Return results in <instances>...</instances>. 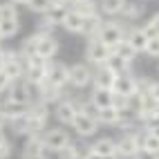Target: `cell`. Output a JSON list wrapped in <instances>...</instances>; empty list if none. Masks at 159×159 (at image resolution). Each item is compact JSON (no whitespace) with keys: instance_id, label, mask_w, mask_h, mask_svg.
I'll use <instances>...</instances> for the list:
<instances>
[{"instance_id":"6da1fadb","label":"cell","mask_w":159,"mask_h":159,"mask_svg":"<svg viewBox=\"0 0 159 159\" xmlns=\"http://www.w3.org/2000/svg\"><path fill=\"white\" fill-rule=\"evenodd\" d=\"M97 38L112 49L114 45H119L121 40H125V27L121 23H116V20H103V25L99 29Z\"/></svg>"},{"instance_id":"7a4b0ae2","label":"cell","mask_w":159,"mask_h":159,"mask_svg":"<svg viewBox=\"0 0 159 159\" xmlns=\"http://www.w3.org/2000/svg\"><path fill=\"white\" fill-rule=\"evenodd\" d=\"M72 128L79 137H92L99 130V121H97V116L90 114L88 110H79L76 116H74V121H72Z\"/></svg>"},{"instance_id":"3957f363","label":"cell","mask_w":159,"mask_h":159,"mask_svg":"<svg viewBox=\"0 0 159 159\" xmlns=\"http://www.w3.org/2000/svg\"><path fill=\"white\" fill-rule=\"evenodd\" d=\"M92 74L94 72L90 70V65H85V63H76V65L67 67V83L74 85L76 90H83V88H88L92 83Z\"/></svg>"},{"instance_id":"277c9868","label":"cell","mask_w":159,"mask_h":159,"mask_svg":"<svg viewBox=\"0 0 159 159\" xmlns=\"http://www.w3.org/2000/svg\"><path fill=\"white\" fill-rule=\"evenodd\" d=\"M40 139H43L45 148L49 152H58L61 148H65L72 139H70V134L67 130H63V128H52V130H45L43 134H40Z\"/></svg>"},{"instance_id":"5b68a950","label":"cell","mask_w":159,"mask_h":159,"mask_svg":"<svg viewBox=\"0 0 159 159\" xmlns=\"http://www.w3.org/2000/svg\"><path fill=\"white\" fill-rule=\"evenodd\" d=\"M110 52H112V49H110L108 45L101 43V40L94 36V38L88 40V45H85V58L92 63V65H103V63L108 61Z\"/></svg>"},{"instance_id":"8992f818","label":"cell","mask_w":159,"mask_h":159,"mask_svg":"<svg viewBox=\"0 0 159 159\" xmlns=\"http://www.w3.org/2000/svg\"><path fill=\"white\" fill-rule=\"evenodd\" d=\"M112 92L119 94V97H132V94H137L139 90H137V76H132L130 72L125 74H116L114 79V85H112Z\"/></svg>"},{"instance_id":"52a82bcc","label":"cell","mask_w":159,"mask_h":159,"mask_svg":"<svg viewBox=\"0 0 159 159\" xmlns=\"http://www.w3.org/2000/svg\"><path fill=\"white\" fill-rule=\"evenodd\" d=\"M67 67L70 65H65V63L49 61L47 63V83H49V85L65 88L67 85Z\"/></svg>"},{"instance_id":"ba28073f","label":"cell","mask_w":159,"mask_h":159,"mask_svg":"<svg viewBox=\"0 0 159 159\" xmlns=\"http://www.w3.org/2000/svg\"><path fill=\"white\" fill-rule=\"evenodd\" d=\"M7 92H9L7 99H11V101H16V103H23V105H31V103H34V99H31V92H29V88H27L25 79L14 81L11 85H9Z\"/></svg>"},{"instance_id":"9c48e42d","label":"cell","mask_w":159,"mask_h":159,"mask_svg":"<svg viewBox=\"0 0 159 159\" xmlns=\"http://www.w3.org/2000/svg\"><path fill=\"white\" fill-rule=\"evenodd\" d=\"M54 112H56V119L61 123H70L74 121V116H76L79 108H76V101L74 99H61L56 105H54Z\"/></svg>"},{"instance_id":"30bf717a","label":"cell","mask_w":159,"mask_h":159,"mask_svg":"<svg viewBox=\"0 0 159 159\" xmlns=\"http://www.w3.org/2000/svg\"><path fill=\"white\" fill-rule=\"evenodd\" d=\"M36 54L43 56L45 61H54V56L58 54V40L52 36V34H43V36H40V40H38Z\"/></svg>"},{"instance_id":"8fae6325","label":"cell","mask_w":159,"mask_h":159,"mask_svg":"<svg viewBox=\"0 0 159 159\" xmlns=\"http://www.w3.org/2000/svg\"><path fill=\"white\" fill-rule=\"evenodd\" d=\"M90 103H92V108H97V110L112 108L114 105V92L108 90V88H94L92 94H90Z\"/></svg>"},{"instance_id":"7c38bea8","label":"cell","mask_w":159,"mask_h":159,"mask_svg":"<svg viewBox=\"0 0 159 159\" xmlns=\"http://www.w3.org/2000/svg\"><path fill=\"white\" fill-rule=\"evenodd\" d=\"M137 143L132 139V132H123V137L116 139V157L119 159H132L137 155Z\"/></svg>"},{"instance_id":"4fadbf2b","label":"cell","mask_w":159,"mask_h":159,"mask_svg":"<svg viewBox=\"0 0 159 159\" xmlns=\"http://www.w3.org/2000/svg\"><path fill=\"white\" fill-rule=\"evenodd\" d=\"M114 79H116V74L110 67L97 65V70H94V74H92V85L94 88H108V90H112Z\"/></svg>"},{"instance_id":"5bb4252c","label":"cell","mask_w":159,"mask_h":159,"mask_svg":"<svg viewBox=\"0 0 159 159\" xmlns=\"http://www.w3.org/2000/svg\"><path fill=\"white\" fill-rule=\"evenodd\" d=\"M90 152L99 155V157L116 155V139H112V137H101V139H97L94 143H90Z\"/></svg>"},{"instance_id":"9a60e30c","label":"cell","mask_w":159,"mask_h":159,"mask_svg":"<svg viewBox=\"0 0 159 159\" xmlns=\"http://www.w3.org/2000/svg\"><path fill=\"white\" fill-rule=\"evenodd\" d=\"M23 155H25V157H36V155H49V150L45 148L43 139H40V134H34V137H29V139L25 141Z\"/></svg>"},{"instance_id":"2e32d148","label":"cell","mask_w":159,"mask_h":159,"mask_svg":"<svg viewBox=\"0 0 159 159\" xmlns=\"http://www.w3.org/2000/svg\"><path fill=\"white\" fill-rule=\"evenodd\" d=\"M83 25H85V18H83L81 14H76V11L70 7L65 20H63V27H65L70 34H83Z\"/></svg>"},{"instance_id":"e0dca14e","label":"cell","mask_w":159,"mask_h":159,"mask_svg":"<svg viewBox=\"0 0 159 159\" xmlns=\"http://www.w3.org/2000/svg\"><path fill=\"white\" fill-rule=\"evenodd\" d=\"M23 79L29 83H45L47 81V65H25V74Z\"/></svg>"},{"instance_id":"ac0fdd59","label":"cell","mask_w":159,"mask_h":159,"mask_svg":"<svg viewBox=\"0 0 159 159\" xmlns=\"http://www.w3.org/2000/svg\"><path fill=\"white\" fill-rule=\"evenodd\" d=\"M125 40L134 47V52L139 54V52L146 49V43H148V36L143 34V29L141 27H134V29H128L125 31Z\"/></svg>"},{"instance_id":"d6986e66","label":"cell","mask_w":159,"mask_h":159,"mask_svg":"<svg viewBox=\"0 0 159 159\" xmlns=\"http://www.w3.org/2000/svg\"><path fill=\"white\" fill-rule=\"evenodd\" d=\"M97 121H99V125H119V110L114 108H103V110H97Z\"/></svg>"},{"instance_id":"ffe728a7","label":"cell","mask_w":159,"mask_h":159,"mask_svg":"<svg viewBox=\"0 0 159 159\" xmlns=\"http://www.w3.org/2000/svg\"><path fill=\"white\" fill-rule=\"evenodd\" d=\"M141 14H143V2H141V0H125V2H123L121 16L125 20H137Z\"/></svg>"},{"instance_id":"44dd1931","label":"cell","mask_w":159,"mask_h":159,"mask_svg":"<svg viewBox=\"0 0 159 159\" xmlns=\"http://www.w3.org/2000/svg\"><path fill=\"white\" fill-rule=\"evenodd\" d=\"M0 110H2L5 116H7L9 121H11V119H16V116L25 114V112L29 110V105H23V103H16V101H11V99H7L2 105H0Z\"/></svg>"},{"instance_id":"7402d4cb","label":"cell","mask_w":159,"mask_h":159,"mask_svg":"<svg viewBox=\"0 0 159 159\" xmlns=\"http://www.w3.org/2000/svg\"><path fill=\"white\" fill-rule=\"evenodd\" d=\"M123 2H125V0H97L99 14H105V16H119L121 9H123Z\"/></svg>"},{"instance_id":"603a6c76","label":"cell","mask_w":159,"mask_h":159,"mask_svg":"<svg viewBox=\"0 0 159 159\" xmlns=\"http://www.w3.org/2000/svg\"><path fill=\"white\" fill-rule=\"evenodd\" d=\"M67 11H70V5H52V9H49L47 14H43V16H47V20L56 27V25H63Z\"/></svg>"},{"instance_id":"cb8c5ba5","label":"cell","mask_w":159,"mask_h":159,"mask_svg":"<svg viewBox=\"0 0 159 159\" xmlns=\"http://www.w3.org/2000/svg\"><path fill=\"white\" fill-rule=\"evenodd\" d=\"M103 65H105V67H110L114 74H125V72H130V63H128V61H123L121 56L112 54V52H110V56H108V61H105Z\"/></svg>"},{"instance_id":"d4e9b609","label":"cell","mask_w":159,"mask_h":159,"mask_svg":"<svg viewBox=\"0 0 159 159\" xmlns=\"http://www.w3.org/2000/svg\"><path fill=\"white\" fill-rule=\"evenodd\" d=\"M18 29H20L18 16L16 18H2V20H0V34H2V38H14L18 34Z\"/></svg>"},{"instance_id":"484cf974","label":"cell","mask_w":159,"mask_h":159,"mask_svg":"<svg viewBox=\"0 0 159 159\" xmlns=\"http://www.w3.org/2000/svg\"><path fill=\"white\" fill-rule=\"evenodd\" d=\"M101 25H103V18H101V14H94V16L85 18V25H83V34H85L88 38H94V36L99 34Z\"/></svg>"},{"instance_id":"4316f807","label":"cell","mask_w":159,"mask_h":159,"mask_svg":"<svg viewBox=\"0 0 159 159\" xmlns=\"http://www.w3.org/2000/svg\"><path fill=\"white\" fill-rule=\"evenodd\" d=\"M112 54L121 56L123 61H128V63H132V61L137 58V52H134V47L128 43V40H121L119 45H114V47H112Z\"/></svg>"},{"instance_id":"83f0119b","label":"cell","mask_w":159,"mask_h":159,"mask_svg":"<svg viewBox=\"0 0 159 159\" xmlns=\"http://www.w3.org/2000/svg\"><path fill=\"white\" fill-rule=\"evenodd\" d=\"M72 9L76 14H81L83 18H90L94 14H99V5L97 0H85V2H79V5H72Z\"/></svg>"},{"instance_id":"f1b7e54d","label":"cell","mask_w":159,"mask_h":159,"mask_svg":"<svg viewBox=\"0 0 159 159\" xmlns=\"http://www.w3.org/2000/svg\"><path fill=\"white\" fill-rule=\"evenodd\" d=\"M40 36L43 34H31L25 43H23V47H20V56H31V54H36V47H38V40H40Z\"/></svg>"},{"instance_id":"f546056e","label":"cell","mask_w":159,"mask_h":159,"mask_svg":"<svg viewBox=\"0 0 159 159\" xmlns=\"http://www.w3.org/2000/svg\"><path fill=\"white\" fill-rule=\"evenodd\" d=\"M9 125H11V130H14L16 134H27V125H29V114L25 112V114L16 116V119H11V121H9Z\"/></svg>"},{"instance_id":"4dcf8cb0","label":"cell","mask_w":159,"mask_h":159,"mask_svg":"<svg viewBox=\"0 0 159 159\" xmlns=\"http://www.w3.org/2000/svg\"><path fill=\"white\" fill-rule=\"evenodd\" d=\"M27 7H29L34 14H40V16H43V14H47L49 9H52V0H29Z\"/></svg>"},{"instance_id":"1f68e13d","label":"cell","mask_w":159,"mask_h":159,"mask_svg":"<svg viewBox=\"0 0 159 159\" xmlns=\"http://www.w3.org/2000/svg\"><path fill=\"white\" fill-rule=\"evenodd\" d=\"M143 29V34L148 36V38H152V36H159V11L150 18V20H148V23L141 27Z\"/></svg>"},{"instance_id":"d6a6232c","label":"cell","mask_w":159,"mask_h":159,"mask_svg":"<svg viewBox=\"0 0 159 159\" xmlns=\"http://www.w3.org/2000/svg\"><path fill=\"white\" fill-rule=\"evenodd\" d=\"M143 54L159 58V36H152V38H148V43H146V49H143Z\"/></svg>"},{"instance_id":"836d02e7","label":"cell","mask_w":159,"mask_h":159,"mask_svg":"<svg viewBox=\"0 0 159 159\" xmlns=\"http://www.w3.org/2000/svg\"><path fill=\"white\" fill-rule=\"evenodd\" d=\"M143 148H146V150H150V152H157V155H159V137H155V134H150V132H146Z\"/></svg>"},{"instance_id":"e575fe53","label":"cell","mask_w":159,"mask_h":159,"mask_svg":"<svg viewBox=\"0 0 159 159\" xmlns=\"http://www.w3.org/2000/svg\"><path fill=\"white\" fill-rule=\"evenodd\" d=\"M18 16V7L11 2H2L0 5V18H16Z\"/></svg>"},{"instance_id":"d590c367","label":"cell","mask_w":159,"mask_h":159,"mask_svg":"<svg viewBox=\"0 0 159 159\" xmlns=\"http://www.w3.org/2000/svg\"><path fill=\"white\" fill-rule=\"evenodd\" d=\"M11 79H9L7 76V72L2 70V67H0V92H2V90H9V85H11Z\"/></svg>"},{"instance_id":"8d00e7d4","label":"cell","mask_w":159,"mask_h":159,"mask_svg":"<svg viewBox=\"0 0 159 159\" xmlns=\"http://www.w3.org/2000/svg\"><path fill=\"white\" fill-rule=\"evenodd\" d=\"M148 97H150L157 105H159V81H152V85H150V90H148Z\"/></svg>"},{"instance_id":"74e56055","label":"cell","mask_w":159,"mask_h":159,"mask_svg":"<svg viewBox=\"0 0 159 159\" xmlns=\"http://www.w3.org/2000/svg\"><path fill=\"white\" fill-rule=\"evenodd\" d=\"M159 155L157 152H150V150H146V148H141V150H137V155L132 159H157Z\"/></svg>"},{"instance_id":"f35d334b","label":"cell","mask_w":159,"mask_h":159,"mask_svg":"<svg viewBox=\"0 0 159 159\" xmlns=\"http://www.w3.org/2000/svg\"><path fill=\"white\" fill-rule=\"evenodd\" d=\"M9 155H11V143H2V146H0V159H7Z\"/></svg>"},{"instance_id":"ab89813d","label":"cell","mask_w":159,"mask_h":159,"mask_svg":"<svg viewBox=\"0 0 159 159\" xmlns=\"http://www.w3.org/2000/svg\"><path fill=\"white\" fill-rule=\"evenodd\" d=\"M5 125H9V119H7V116H5V112H2V110H0V130H2V128H5Z\"/></svg>"},{"instance_id":"60d3db41","label":"cell","mask_w":159,"mask_h":159,"mask_svg":"<svg viewBox=\"0 0 159 159\" xmlns=\"http://www.w3.org/2000/svg\"><path fill=\"white\" fill-rule=\"evenodd\" d=\"M88 159H119L116 155H110V157H99V155H92V152H88Z\"/></svg>"},{"instance_id":"b9f144b4","label":"cell","mask_w":159,"mask_h":159,"mask_svg":"<svg viewBox=\"0 0 159 159\" xmlns=\"http://www.w3.org/2000/svg\"><path fill=\"white\" fill-rule=\"evenodd\" d=\"M7 2H11V5H16V7H18V5H27L29 0H7Z\"/></svg>"},{"instance_id":"7bdbcfd3","label":"cell","mask_w":159,"mask_h":159,"mask_svg":"<svg viewBox=\"0 0 159 159\" xmlns=\"http://www.w3.org/2000/svg\"><path fill=\"white\" fill-rule=\"evenodd\" d=\"M23 159H49V157H47V155H36V157H25V155H23Z\"/></svg>"},{"instance_id":"ee69618b","label":"cell","mask_w":159,"mask_h":159,"mask_svg":"<svg viewBox=\"0 0 159 159\" xmlns=\"http://www.w3.org/2000/svg\"><path fill=\"white\" fill-rule=\"evenodd\" d=\"M148 132H150V134H155V137H159V125H155V128H150Z\"/></svg>"},{"instance_id":"f6af8a7d","label":"cell","mask_w":159,"mask_h":159,"mask_svg":"<svg viewBox=\"0 0 159 159\" xmlns=\"http://www.w3.org/2000/svg\"><path fill=\"white\" fill-rule=\"evenodd\" d=\"M2 143H7V137H5V132H2V130H0V146H2Z\"/></svg>"},{"instance_id":"bcb514c9","label":"cell","mask_w":159,"mask_h":159,"mask_svg":"<svg viewBox=\"0 0 159 159\" xmlns=\"http://www.w3.org/2000/svg\"><path fill=\"white\" fill-rule=\"evenodd\" d=\"M79 2H85V0H70V7L72 5H79Z\"/></svg>"},{"instance_id":"7dc6e473","label":"cell","mask_w":159,"mask_h":159,"mask_svg":"<svg viewBox=\"0 0 159 159\" xmlns=\"http://www.w3.org/2000/svg\"><path fill=\"white\" fill-rule=\"evenodd\" d=\"M2 52H5V49H2V47H0V61H2Z\"/></svg>"},{"instance_id":"c3c4849f","label":"cell","mask_w":159,"mask_h":159,"mask_svg":"<svg viewBox=\"0 0 159 159\" xmlns=\"http://www.w3.org/2000/svg\"><path fill=\"white\" fill-rule=\"evenodd\" d=\"M0 40H2V34H0Z\"/></svg>"},{"instance_id":"681fc988","label":"cell","mask_w":159,"mask_h":159,"mask_svg":"<svg viewBox=\"0 0 159 159\" xmlns=\"http://www.w3.org/2000/svg\"><path fill=\"white\" fill-rule=\"evenodd\" d=\"M157 70H159V65H157Z\"/></svg>"},{"instance_id":"f907efd6","label":"cell","mask_w":159,"mask_h":159,"mask_svg":"<svg viewBox=\"0 0 159 159\" xmlns=\"http://www.w3.org/2000/svg\"><path fill=\"white\" fill-rule=\"evenodd\" d=\"M0 20H2V18H0Z\"/></svg>"},{"instance_id":"816d5d0a","label":"cell","mask_w":159,"mask_h":159,"mask_svg":"<svg viewBox=\"0 0 159 159\" xmlns=\"http://www.w3.org/2000/svg\"><path fill=\"white\" fill-rule=\"evenodd\" d=\"M141 2H143V0H141Z\"/></svg>"},{"instance_id":"f5cc1de1","label":"cell","mask_w":159,"mask_h":159,"mask_svg":"<svg viewBox=\"0 0 159 159\" xmlns=\"http://www.w3.org/2000/svg\"><path fill=\"white\" fill-rule=\"evenodd\" d=\"M157 159H159V157H157Z\"/></svg>"}]
</instances>
